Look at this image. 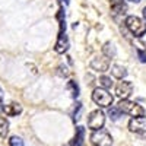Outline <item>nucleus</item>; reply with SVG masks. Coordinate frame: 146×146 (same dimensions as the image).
I'll return each mask as SVG.
<instances>
[{
    "label": "nucleus",
    "instance_id": "nucleus-1",
    "mask_svg": "<svg viewBox=\"0 0 146 146\" xmlns=\"http://www.w3.org/2000/svg\"><path fill=\"white\" fill-rule=\"evenodd\" d=\"M118 110L123 114H129L131 117H140V115H145V110L142 105H139L137 102H133V101H129V100H121L118 102Z\"/></svg>",
    "mask_w": 146,
    "mask_h": 146
},
{
    "label": "nucleus",
    "instance_id": "nucleus-2",
    "mask_svg": "<svg viewBox=\"0 0 146 146\" xmlns=\"http://www.w3.org/2000/svg\"><path fill=\"white\" fill-rule=\"evenodd\" d=\"M92 101L96 105L107 108V107H110L113 104L114 98H113V95L108 92V89H105V88H96L92 92Z\"/></svg>",
    "mask_w": 146,
    "mask_h": 146
},
{
    "label": "nucleus",
    "instance_id": "nucleus-3",
    "mask_svg": "<svg viewBox=\"0 0 146 146\" xmlns=\"http://www.w3.org/2000/svg\"><path fill=\"white\" fill-rule=\"evenodd\" d=\"M124 23H126L127 29L135 36H142L146 32V23L140 18H137V16H133V15L131 16H127Z\"/></svg>",
    "mask_w": 146,
    "mask_h": 146
},
{
    "label": "nucleus",
    "instance_id": "nucleus-4",
    "mask_svg": "<svg viewBox=\"0 0 146 146\" xmlns=\"http://www.w3.org/2000/svg\"><path fill=\"white\" fill-rule=\"evenodd\" d=\"M91 142L94 143V146H111L113 145V139L110 136V133L105 131L104 129L94 130L91 135Z\"/></svg>",
    "mask_w": 146,
    "mask_h": 146
},
{
    "label": "nucleus",
    "instance_id": "nucleus-5",
    "mask_svg": "<svg viewBox=\"0 0 146 146\" xmlns=\"http://www.w3.org/2000/svg\"><path fill=\"white\" fill-rule=\"evenodd\" d=\"M105 124V114L101 110H95L88 117V127L92 130H100Z\"/></svg>",
    "mask_w": 146,
    "mask_h": 146
},
{
    "label": "nucleus",
    "instance_id": "nucleus-6",
    "mask_svg": "<svg viewBox=\"0 0 146 146\" xmlns=\"http://www.w3.org/2000/svg\"><path fill=\"white\" fill-rule=\"evenodd\" d=\"M89 66H91V69H94L95 72L104 73V72H107V70L110 69V58H108L107 56H104V54L96 56V57H94V58L91 60Z\"/></svg>",
    "mask_w": 146,
    "mask_h": 146
},
{
    "label": "nucleus",
    "instance_id": "nucleus-7",
    "mask_svg": "<svg viewBox=\"0 0 146 146\" xmlns=\"http://www.w3.org/2000/svg\"><path fill=\"white\" fill-rule=\"evenodd\" d=\"M129 130L133 133H146V117H133L129 121Z\"/></svg>",
    "mask_w": 146,
    "mask_h": 146
},
{
    "label": "nucleus",
    "instance_id": "nucleus-8",
    "mask_svg": "<svg viewBox=\"0 0 146 146\" xmlns=\"http://www.w3.org/2000/svg\"><path fill=\"white\" fill-rule=\"evenodd\" d=\"M133 92V85L127 80H121L115 86V95L121 100H127Z\"/></svg>",
    "mask_w": 146,
    "mask_h": 146
},
{
    "label": "nucleus",
    "instance_id": "nucleus-9",
    "mask_svg": "<svg viewBox=\"0 0 146 146\" xmlns=\"http://www.w3.org/2000/svg\"><path fill=\"white\" fill-rule=\"evenodd\" d=\"M67 50H69V38H67L66 32L58 34V40L56 42V51L58 54H64Z\"/></svg>",
    "mask_w": 146,
    "mask_h": 146
},
{
    "label": "nucleus",
    "instance_id": "nucleus-10",
    "mask_svg": "<svg viewBox=\"0 0 146 146\" xmlns=\"http://www.w3.org/2000/svg\"><path fill=\"white\" fill-rule=\"evenodd\" d=\"M3 111H5L7 115L13 117V115H18V114L22 113V105L18 104V102H12V104H9V105H6V107L3 108Z\"/></svg>",
    "mask_w": 146,
    "mask_h": 146
},
{
    "label": "nucleus",
    "instance_id": "nucleus-11",
    "mask_svg": "<svg viewBox=\"0 0 146 146\" xmlns=\"http://www.w3.org/2000/svg\"><path fill=\"white\" fill-rule=\"evenodd\" d=\"M83 140H85V129L82 126H78L75 137H73V140H72V146H82Z\"/></svg>",
    "mask_w": 146,
    "mask_h": 146
},
{
    "label": "nucleus",
    "instance_id": "nucleus-12",
    "mask_svg": "<svg viewBox=\"0 0 146 146\" xmlns=\"http://www.w3.org/2000/svg\"><path fill=\"white\" fill-rule=\"evenodd\" d=\"M110 6H111V10L115 15L117 13H124V10H126L124 0H111V2H110Z\"/></svg>",
    "mask_w": 146,
    "mask_h": 146
},
{
    "label": "nucleus",
    "instance_id": "nucleus-13",
    "mask_svg": "<svg viewBox=\"0 0 146 146\" xmlns=\"http://www.w3.org/2000/svg\"><path fill=\"white\" fill-rule=\"evenodd\" d=\"M102 54H104V56H107L108 58L115 57L117 50H115L114 44H113V42H105V44H104V47H102Z\"/></svg>",
    "mask_w": 146,
    "mask_h": 146
},
{
    "label": "nucleus",
    "instance_id": "nucleus-14",
    "mask_svg": "<svg viewBox=\"0 0 146 146\" xmlns=\"http://www.w3.org/2000/svg\"><path fill=\"white\" fill-rule=\"evenodd\" d=\"M111 75H113L114 78H117V79H123V78H126V75H127L126 67L120 66V64H114V66L111 67Z\"/></svg>",
    "mask_w": 146,
    "mask_h": 146
},
{
    "label": "nucleus",
    "instance_id": "nucleus-15",
    "mask_svg": "<svg viewBox=\"0 0 146 146\" xmlns=\"http://www.w3.org/2000/svg\"><path fill=\"white\" fill-rule=\"evenodd\" d=\"M9 133V121L6 117H2L0 115V137L5 139Z\"/></svg>",
    "mask_w": 146,
    "mask_h": 146
},
{
    "label": "nucleus",
    "instance_id": "nucleus-16",
    "mask_svg": "<svg viewBox=\"0 0 146 146\" xmlns=\"http://www.w3.org/2000/svg\"><path fill=\"white\" fill-rule=\"evenodd\" d=\"M98 82H100V86L101 88H105V89L113 86V80H111V78H108V76H101L98 79Z\"/></svg>",
    "mask_w": 146,
    "mask_h": 146
},
{
    "label": "nucleus",
    "instance_id": "nucleus-17",
    "mask_svg": "<svg viewBox=\"0 0 146 146\" xmlns=\"http://www.w3.org/2000/svg\"><path fill=\"white\" fill-rule=\"evenodd\" d=\"M121 114L123 113L118 110V107H111L108 110V115H110V118H113V120H118L121 117Z\"/></svg>",
    "mask_w": 146,
    "mask_h": 146
},
{
    "label": "nucleus",
    "instance_id": "nucleus-18",
    "mask_svg": "<svg viewBox=\"0 0 146 146\" xmlns=\"http://www.w3.org/2000/svg\"><path fill=\"white\" fill-rule=\"evenodd\" d=\"M9 145L10 146H25L23 145V140L21 137H18V136H12L10 140H9Z\"/></svg>",
    "mask_w": 146,
    "mask_h": 146
},
{
    "label": "nucleus",
    "instance_id": "nucleus-19",
    "mask_svg": "<svg viewBox=\"0 0 146 146\" xmlns=\"http://www.w3.org/2000/svg\"><path fill=\"white\" fill-rule=\"evenodd\" d=\"M69 88L72 89V95L76 98V96L79 95V88H78V85L73 82V80H70V82H69Z\"/></svg>",
    "mask_w": 146,
    "mask_h": 146
},
{
    "label": "nucleus",
    "instance_id": "nucleus-20",
    "mask_svg": "<svg viewBox=\"0 0 146 146\" xmlns=\"http://www.w3.org/2000/svg\"><path fill=\"white\" fill-rule=\"evenodd\" d=\"M137 56H139V58H140V62H142V63H146V53H145V51L137 50Z\"/></svg>",
    "mask_w": 146,
    "mask_h": 146
},
{
    "label": "nucleus",
    "instance_id": "nucleus-21",
    "mask_svg": "<svg viewBox=\"0 0 146 146\" xmlns=\"http://www.w3.org/2000/svg\"><path fill=\"white\" fill-rule=\"evenodd\" d=\"M140 42H142V44H143V45L146 47V32H145V34H143V35L140 36Z\"/></svg>",
    "mask_w": 146,
    "mask_h": 146
},
{
    "label": "nucleus",
    "instance_id": "nucleus-22",
    "mask_svg": "<svg viewBox=\"0 0 146 146\" xmlns=\"http://www.w3.org/2000/svg\"><path fill=\"white\" fill-rule=\"evenodd\" d=\"M142 12H143V18H145V21H146V7H143Z\"/></svg>",
    "mask_w": 146,
    "mask_h": 146
},
{
    "label": "nucleus",
    "instance_id": "nucleus-23",
    "mask_svg": "<svg viewBox=\"0 0 146 146\" xmlns=\"http://www.w3.org/2000/svg\"><path fill=\"white\" fill-rule=\"evenodd\" d=\"M129 2H133V3H139L140 0H129Z\"/></svg>",
    "mask_w": 146,
    "mask_h": 146
},
{
    "label": "nucleus",
    "instance_id": "nucleus-24",
    "mask_svg": "<svg viewBox=\"0 0 146 146\" xmlns=\"http://www.w3.org/2000/svg\"><path fill=\"white\" fill-rule=\"evenodd\" d=\"M3 108H5V107H2V104H0V113H2V111H3Z\"/></svg>",
    "mask_w": 146,
    "mask_h": 146
},
{
    "label": "nucleus",
    "instance_id": "nucleus-25",
    "mask_svg": "<svg viewBox=\"0 0 146 146\" xmlns=\"http://www.w3.org/2000/svg\"><path fill=\"white\" fill-rule=\"evenodd\" d=\"M64 3H66V5H69V3H70V0H64Z\"/></svg>",
    "mask_w": 146,
    "mask_h": 146
}]
</instances>
